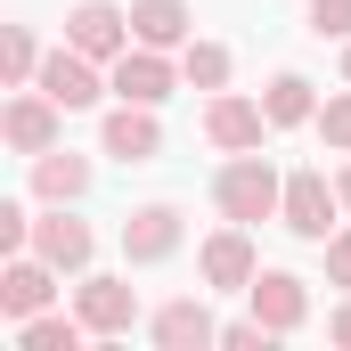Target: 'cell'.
<instances>
[{"label": "cell", "mask_w": 351, "mask_h": 351, "mask_svg": "<svg viewBox=\"0 0 351 351\" xmlns=\"http://www.w3.org/2000/svg\"><path fill=\"white\" fill-rule=\"evenodd\" d=\"M180 74H188V90L213 98V90H229V49H221V41H188V49H180Z\"/></svg>", "instance_id": "cell-21"}, {"label": "cell", "mask_w": 351, "mask_h": 351, "mask_svg": "<svg viewBox=\"0 0 351 351\" xmlns=\"http://www.w3.org/2000/svg\"><path fill=\"white\" fill-rule=\"evenodd\" d=\"M131 41H147V49H188V41H196V8H188V0H131Z\"/></svg>", "instance_id": "cell-16"}, {"label": "cell", "mask_w": 351, "mask_h": 351, "mask_svg": "<svg viewBox=\"0 0 351 351\" xmlns=\"http://www.w3.org/2000/svg\"><path fill=\"white\" fill-rule=\"evenodd\" d=\"M147 335L164 351H204V343H221V319L204 311V294H180V302H164V311L147 319Z\"/></svg>", "instance_id": "cell-15"}, {"label": "cell", "mask_w": 351, "mask_h": 351, "mask_svg": "<svg viewBox=\"0 0 351 351\" xmlns=\"http://www.w3.org/2000/svg\"><path fill=\"white\" fill-rule=\"evenodd\" d=\"M74 311H82V327L90 335H131L139 327V286L131 278H74Z\"/></svg>", "instance_id": "cell-7"}, {"label": "cell", "mask_w": 351, "mask_h": 351, "mask_svg": "<svg viewBox=\"0 0 351 351\" xmlns=\"http://www.w3.org/2000/svg\"><path fill=\"white\" fill-rule=\"evenodd\" d=\"M106 82H114V98H131V106H164L188 74H180V58L172 49H147V41H131L114 66H106Z\"/></svg>", "instance_id": "cell-4"}, {"label": "cell", "mask_w": 351, "mask_h": 351, "mask_svg": "<svg viewBox=\"0 0 351 351\" xmlns=\"http://www.w3.org/2000/svg\"><path fill=\"white\" fill-rule=\"evenodd\" d=\"M0 139H8L16 156H49V147L66 139V106H58L41 82L8 90V106H0Z\"/></svg>", "instance_id": "cell-2"}, {"label": "cell", "mask_w": 351, "mask_h": 351, "mask_svg": "<svg viewBox=\"0 0 351 351\" xmlns=\"http://www.w3.org/2000/svg\"><path fill=\"white\" fill-rule=\"evenodd\" d=\"M269 106V131H302V123H319V90L302 82V74H278V82L262 90Z\"/></svg>", "instance_id": "cell-18"}, {"label": "cell", "mask_w": 351, "mask_h": 351, "mask_svg": "<svg viewBox=\"0 0 351 351\" xmlns=\"http://www.w3.org/2000/svg\"><path fill=\"white\" fill-rule=\"evenodd\" d=\"M180 237H188L180 204H139V213H123V262H131V269L172 262V254H180Z\"/></svg>", "instance_id": "cell-8"}, {"label": "cell", "mask_w": 351, "mask_h": 351, "mask_svg": "<svg viewBox=\"0 0 351 351\" xmlns=\"http://www.w3.org/2000/svg\"><path fill=\"white\" fill-rule=\"evenodd\" d=\"M269 343H278V335H269L254 311H245V319H221V351H269Z\"/></svg>", "instance_id": "cell-24"}, {"label": "cell", "mask_w": 351, "mask_h": 351, "mask_svg": "<svg viewBox=\"0 0 351 351\" xmlns=\"http://www.w3.org/2000/svg\"><path fill=\"white\" fill-rule=\"evenodd\" d=\"M196 269H204V286H213V294H245V286L262 278V262H254V237H245V221L213 229V237H204V254H196Z\"/></svg>", "instance_id": "cell-10"}, {"label": "cell", "mask_w": 351, "mask_h": 351, "mask_svg": "<svg viewBox=\"0 0 351 351\" xmlns=\"http://www.w3.org/2000/svg\"><path fill=\"white\" fill-rule=\"evenodd\" d=\"M245 311L262 319L269 335H294V327H311V286H302L294 269H262V278L245 286Z\"/></svg>", "instance_id": "cell-9"}, {"label": "cell", "mask_w": 351, "mask_h": 351, "mask_svg": "<svg viewBox=\"0 0 351 351\" xmlns=\"http://www.w3.org/2000/svg\"><path fill=\"white\" fill-rule=\"evenodd\" d=\"M213 204H221V221H278V204H286V172L269 164L262 147H245V156H229L221 172H213Z\"/></svg>", "instance_id": "cell-1"}, {"label": "cell", "mask_w": 351, "mask_h": 351, "mask_svg": "<svg viewBox=\"0 0 351 351\" xmlns=\"http://www.w3.org/2000/svg\"><path fill=\"white\" fill-rule=\"evenodd\" d=\"M33 254H41L49 269H66V278H82L90 254H98V237H90V221H74L66 204H49V213L33 221Z\"/></svg>", "instance_id": "cell-12"}, {"label": "cell", "mask_w": 351, "mask_h": 351, "mask_svg": "<svg viewBox=\"0 0 351 351\" xmlns=\"http://www.w3.org/2000/svg\"><path fill=\"white\" fill-rule=\"evenodd\" d=\"M41 58H49V49H41L25 25H8V33H0V82H8V90L33 82V74H41Z\"/></svg>", "instance_id": "cell-20"}, {"label": "cell", "mask_w": 351, "mask_h": 351, "mask_svg": "<svg viewBox=\"0 0 351 351\" xmlns=\"http://www.w3.org/2000/svg\"><path fill=\"white\" fill-rule=\"evenodd\" d=\"M311 33L319 41H351V0H311Z\"/></svg>", "instance_id": "cell-25"}, {"label": "cell", "mask_w": 351, "mask_h": 351, "mask_svg": "<svg viewBox=\"0 0 351 351\" xmlns=\"http://www.w3.org/2000/svg\"><path fill=\"white\" fill-rule=\"evenodd\" d=\"M311 131H319V139H327V156H351V82L335 90V98H327V106H319V123H311Z\"/></svg>", "instance_id": "cell-22"}, {"label": "cell", "mask_w": 351, "mask_h": 351, "mask_svg": "<svg viewBox=\"0 0 351 351\" xmlns=\"http://www.w3.org/2000/svg\"><path fill=\"white\" fill-rule=\"evenodd\" d=\"M33 82L49 90V98H58L66 114H82V106H98V98L114 90V82H106V66H98V58H82L74 41H58V49L41 58V74H33Z\"/></svg>", "instance_id": "cell-5"}, {"label": "cell", "mask_w": 351, "mask_h": 351, "mask_svg": "<svg viewBox=\"0 0 351 351\" xmlns=\"http://www.w3.org/2000/svg\"><path fill=\"white\" fill-rule=\"evenodd\" d=\"M327 278L351 294V229H335V237H327Z\"/></svg>", "instance_id": "cell-26"}, {"label": "cell", "mask_w": 351, "mask_h": 351, "mask_svg": "<svg viewBox=\"0 0 351 351\" xmlns=\"http://www.w3.org/2000/svg\"><path fill=\"white\" fill-rule=\"evenodd\" d=\"M58 278H66V269H49L41 254H8V269H0V311H8V319L49 311V302H58Z\"/></svg>", "instance_id": "cell-13"}, {"label": "cell", "mask_w": 351, "mask_h": 351, "mask_svg": "<svg viewBox=\"0 0 351 351\" xmlns=\"http://www.w3.org/2000/svg\"><path fill=\"white\" fill-rule=\"evenodd\" d=\"M335 213H343V188L327 172H286V204H278V221L302 237V245H327L335 237Z\"/></svg>", "instance_id": "cell-3"}, {"label": "cell", "mask_w": 351, "mask_h": 351, "mask_svg": "<svg viewBox=\"0 0 351 351\" xmlns=\"http://www.w3.org/2000/svg\"><path fill=\"white\" fill-rule=\"evenodd\" d=\"M33 196H41V204H74V196H90V156H74V147L33 156Z\"/></svg>", "instance_id": "cell-17"}, {"label": "cell", "mask_w": 351, "mask_h": 351, "mask_svg": "<svg viewBox=\"0 0 351 351\" xmlns=\"http://www.w3.org/2000/svg\"><path fill=\"white\" fill-rule=\"evenodd\" d=\"M98 147H106V156H123V164H156V147H164V123H156V106H131V98H114V114H106Z\"/></svg>", "instance_id": "cell-14"}, {"label": "cell", "mask_w": 351, "mask_h": 351, "mask_svg": "<svg viewBox=\"0 0 351 351\" xmlns=\"http://www.w3.org/2000/svg\"><path fill=\"white\" fill-rule=\"evenodd\" d=\"M204 139H213L221 156L262 147V139H269V106H262V98H237V90H213V98H204Z\"/></svg>", "instance_id": "cell-6"}, {"label": "cell", "mask_w": 351, "mask_h": 351, "mask_svg": "<svg viewBox=\"0 0 351 351\" xmlns=\"http://www.w3.org/2000/svg\"><path fill=\"white\" fill-rule=\"evenodd\" d=\"M327 343H343V351H351V294L335 302V311H327Z\"/></svg>", "instance_id": "cell-27"}, {"label": "cell", "mask_w": 351, "mask_h": 351, "mask_svg": "<svg viewBox=\"0 0 351 351\" xmlns=\"http://www.w3.org/2000/svg\"><path fill=\"white\" fill-rule=\"evenodd\" d=\"M335 188H343V204H351V164H343V172H335Z\"/></svg>", "instance_id": "cell-28"}, {"label": "cell", "mask_w": 351, "mask_h": 351, "mask_svg": "<svg viewBox=\"0 0 351 351\" xmlns=\"http://www.w3.org/2000/svg\"><path fill=\"white\" fill-rule=\"evenodd\" d=\"M33 221H41V213H25V204L8 196V204H0V254H33Z\"/></svg>", "instance_id": "cell-23"}, {"label": "cell", "mask_w": 351, "mask_h": 351, "mask_svg": "<svg viewBox=\"0 0 351 351\" xmlns=\"http://www.w3.org/2000/svg\"><path fill=\"white\" fill-rule=\"evenodd\" d=\"M82 343H90L82 311H74V319H58V311H33V319H16V351H82Z\"/></svg>", "instance_id": "cell-19"}, {"label": "cell", "mask_w": 351, "mask_h": 351, "mask_svg": "<svg viewBox=\"0 0 351 351\" xmlns=\"http://www.w3.org/2000/svg\"><path fill=\"white\" fill-rule=\"evenodd\" d=\"M343 82H351V41H343Z\"/></svg>", "instance_id": "cell-29"}, {"label": "cell", "mask_w": 351, "mask_h": 351, "mask_svg": "<svg viewBox=\"0 0 351 351\" xmlns=\"http://www.w3.org/2000/svg\"><path fill=\"white\" fill-rule=\"evenodd\" d=\"M66 41L98 58V66H114L123 49H131V8H114V0H82L74 16H66Z\"/></svg>", "instance_id": "cell-11"}]
</instances>
